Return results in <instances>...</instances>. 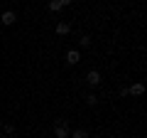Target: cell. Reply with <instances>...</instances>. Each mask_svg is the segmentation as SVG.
<instances>
[{"mask_svg":"<svg viewBox=\"0 0 147 138\" xmlns=\"http://www.w3.org/2000/svg\"><path fill=\"white\" fill-rule=\"evenodd\" d=\"M69 133H71V128H69L66 118H57V123H54V138H69Z\"/></svg>","mask_w":147,"mask_h":138,"instance_id":"obj_1","label":"cell"},{"mask_svg":"<svg viewBox=\"0 0 147 138\" xmlns=\"http://www.w3.org/2000/svg\"><path fill=\"white\" fill-rule=\"evenodd\" d=\"M86 81H88V86H98V84H100V72L91 69L88 74H86Z\"/></svg>","mask_w":147,"mask_h":138,"instance_id":"obj_2","label":"cell"},{"mask_svg":"<svg viewBox=\"0 0 147 138\" xmlns=\"http://www.w3.org/2000/svg\"><path fill=\"white\" fill-rule=\"evenodd\" d=\"M15 20H17L15 10H5V12H3V17H0V22H3V25H15Z\"/></svg>","mask_w":147,"mask_h":138,"instance_id":"obj_3","label":"cell"},{"mask_svg":"<svg viewBox=\"0 0 147 138\" xmlns=\"http://www.w3.org/2000/svg\"><path fill=\"white\" fill-rule=\"evenodd\" d=\"M81 62V52L79 49H69L66 52V64H79Z\"/></svg>","mask_w":147,"mask_h":138,"instance_id":"obj_4","label":"cell"},{"mask_svg":"<svg viewBox=\"0 0 147 138\" xmlns=\"http://www.w3.org/2000/svg\"><path fill=\"white\" fill-rule=\"evenodd\" d=\"M127 94H132V96H142V94H145V84H142V81H135V84L127 89Z\"/></svg>","mask_w":147,"mask_h":138,"instance_id":"obj_5","label":"cell"},{"mask_svg":"<svg viewBox=\"0 0 147 138\" xmlns=\"http://www.w3.org/2000/svg\"><path fill=\"white\" fill-rule=\"evenodd\" d=\"M69 32H71V25H69L66 20H61L57 25V35H69Z\"/></svg>","mask_w":147,"mask_h":138,"instance_id":"obj_6","label":"cell"},{"mask_svg":"<svg viewBox=\"0 0 147 138\" xmlns=\"http://www.w3.org/2000/svg\"><path fill=\"white\" fill-rule=\"evenodd\" d=\"M69 136L71 138H88V131H86V128H74Z\"/></svg>","mask_w":147,"mask_h":138,"instance_id":"obj_7","label":"cell"},{"mask_svg":"<svg viewBox=\"0 0 147 138\" xmlns=\"http://www.w3.org/2000/svg\"><path fill=\"white\" fill-rule=\"evenodd\" d=\"M91 42H93V40H91L88 35H81V37H79V47H84V49L91 47Z\"/></svg>","mask_w":147,"mask_h":138,"instance_id":"obj_8","label":"cell"},{"mask_svg":"<svg viewBox=\"0 0 147 138\" xmlns=\"http://www.w3.org/2000/svg\"><path fill=\"white\" fill-rule=\"evenodd\" d=\"M86 104H88V106H96V104H98V96H96L93 91H91V94H86Z\"/></svg>","mask_w":147,"mask_h":138,"instance_id":"obj_9","label":"cell"},{"mask_svg":"<svg viewBox=\"0 0 147 138\" xmlns=\"http://www.w3.org/2000/svg\"><path fill=\"white\" fill-rule=\"evenodd\" d=\"M47 8H49L52 12H59V10H61V5H59V0H49V3H47Z\"/></svg>","mask_w":147,"mask_h":138,"instance_id":"obj_10","label":"cell"},{"mask_svg":"<svg viewBox=\"0 0 147 138\" xmlns=\"http://www.w3.org/2000/svg\"><path fill=\"white\" fill-rule=\"evenodd\" d=\"M3 131L10 136V133H15V126H12V123H5V126H3Z\"/></svg>","mask_w":147,"mask_h":138,"instance_id":"obj_11","label":"cell"},{"mask_svg":"<svg viewBox=\"0 0 147 138\" xmlns=\"http://www.w3.org/2000/svg\"><path fill=\"white\" fill-rule=\"evenodd\" d=\"M59 5H61V8H71L74 0H59Z\"/></svg>","mask_w":147,"mask_h":138,"instance_id":"obj_12","label":"cell"},{"mask_svg":"<svg viewBox=\"0 0 147 138\" xmlns=\"http://www.w3.org/2000/svg\"><path fill=\"white\" fill-rule=\"evenodd\" d=\"M0 128H3V123H0Z\"/></svg>","mask_w":147,"mask_h":138,"instance_id":"obj_13","label":"cell"}]
</instances>
